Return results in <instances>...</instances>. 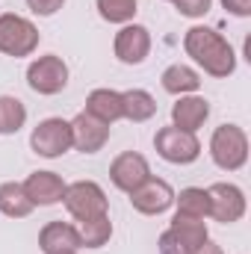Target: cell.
Segmentation results:
<instances>
[{
    "mask_svg": "<svg viewBox=\"0 0 251 254\" xmlns=\"http://www.w3.org/2000/svg\"><path fill=\"white\" fill-rule=\"evenodd\" d=\"M184 51H187V57H192V63L201 65L204 74H210V77L225 80L237 71V54H234L231 42L222 33H216L213 27H201V24L189 27L187 36H184Z\"/></svg>",
    "mask_w": 251,
    "mask_h": 254,
    "instance_id": "6da1fadb",
    "label": "cell"
},
{
    "mask_svg": "<svg viewBox=\"0 0 251 254\" xmlns=\"http://www.w3.org/2000/svg\"><path fill=\"white\" fill-rule=\"evenodd\" d=\"M210 157L222 172H240L249 163V133L240 125H219L210 136Z\"/></svg>",
    "mask_w": 251,
    "mask_h": 254,
    "instance_id": "7a4b0ae2",
    "label": "cell"
},
{
    "mask_svg": "<svg viewBox=\"0 0 251 254\" xmlns=\"http://www.w3.org/2000/svg\"><path fill=\"white\" fill-rule=\"evenodd\" d=\"M63 204L74 222H86V219L110 213V198L95 181H74V184H68L63 195Z\"/></svg>",
    "mask_w": 251,
    "mask_h": 254,
    "instance_id": "3957f363",
    "label": "cell"
},
{
    "mask_svg": "<svg viewBox=\"0 0 251 254\" xmlns=\"http://www.w3.org/2000/svg\"><path fill=\"white\" fill-rule=\"evenodd\" d=\"M39 48V30L33 21H27L24 15H0V54L6 57H30Z\"/></svg>",
    "mask_w": 251,
    "mask_h": 254,
    "instance_id": "277c9868",
    "label": "cell"
},
{
    "mask_svg": "<svg viewBox=\"0 0 251 254\" xmlns=\"http://www.w3.org/2000/svg\"><path fill=\"white\" fill-rule=\"evenodd\" d=\"M154 148L157 154L172 163V166H189L201 157V142L195 133H187L181 127L169 125V127H160L157 136H154Z\"/></svg>",
    "mask_w": 251,
    "mask_h": 254,
    "instance_id": "5b68a950",
    "label": "cell"
},
{
    "mask_svg": "<svg viewBox=\"0 0 251 254\" xmlns=\"http://www.w3.org/2000/svg\"><path fill=\"white\" fill-rule=\"evenodd\" d=\"M30 148L39 157H45V160H57V157L68 154L74 148V142H71V122H65V119H45V122H39L33 127V133H30Z\"/></svg>",
    "mask_w": 251,
    "mask_h": 254,
    "instance_id": "8992f818",
    "label": "cell"
},
{
    "mask_svg": "<svg viewBox=\"0 0 251 254\" xmlns=\"http://www.w3.org/2000/svg\"><path fill=\"white\" fill-rule=\"evenodd\" d=\"M27 86L39 95H60L68 86V65L57 54H45L27 68Z\"/></svg>",
    "mask_w": 251,
    "mask_h": 254,
    "instance_id": "52a82bcc",
    "label": "cell"
},
{
    "mask_svg": "<svg viewBox=\"0 0 251 254\" xmlns=\"http://www.w3.org/2000/svg\"><path fill=\"white\" fill-rule=\"evenodd\" d=\"M210 195V219L222 222V225H234L246 216V192L237 184H213L207 187Z\"/></svg>",
    "mask_w": 251,
    "mask_h": 254,
    "instance_id": "ba28073f",
    "label": "cell"
},
{
    "mask_svg": "<svg viewBox=\"0 0 251 254\" xmlns=\"http://www.w3.org/2000/svg\"><path fill=\"white\" fill-rule=\"evenodd\" d=\"M130 204L142 216H163L169 207H175V190H172L169 181L151 175L142 187H136L130 192Z\"/></svg>",
    "mask_w": 251,
    "mask_h": 254,
    "instance_id": "9c48e42d",
    "label": "cell"
},
{
    "mask_svg": "<svg viewBox=\"0 0 251 254\" xmlns=\"http://www.w3.org/2000/svg\"><path fill=\"white\" fill-rule=\"evenodd\" d=\"M148 178H151V166H148V160L139 151H125V154H119L110 163V181H113V187L127 192V195L136 187H142Z\"/></svg>",
    "mask_w": 251,
    "mask_h": 254,
    "instance_id": "30bf717a",
    "label": "cell"
},
{
    "mask_svg": "<svg viewBox=\"0 0 251 254\" xmlns=\"http://www.w3.org/2000/svg\"><path fill=\"white\" fill-rule=\"evenodd\" d=\"M113 51H116L119 63L142 65L148 60V54H151V33H148V27H142V24H125L116 33Z\"/></svg>",
    "mask_w": 251,
    "mask_h": 254,
    "instance_id": "8fae6325",
    "label": "cell"
},
{
    "mask_svg": "<svg viewBox=\"0 0 251 254\" xmlns=\"http://www.w3.org/2000/svg\"><path fill=\"white\" fill-rule=\"evenodd\" d=\"M71 142L80 154H98L110 142V125L92 119L89 113H77L71 119Z\"/></svg>",
    "mask_w": 251,
    "mask_h": 254,
    "instance_id": "7c38bea8",
    "label": "cell"
},
{
    "mask_svg": "<svg viewBox=\"0 0 251 254\" xmlns=\"http://www.w3.org/2000/svg\"><path fill=\"white\" fill-rule=\"evenodd\" d=\"M65 184L57 172H33L27 181H24V192L27 198L36 204V207H51V204H60L65 195Z\"/></svg>",
    "mask_w": 251,
    "mask_h": 254,
    "instance_id": "4fadbf2b",
    "label": "cell"
},
{
    "mask_svg": "<svg viewBox=\"0 0 251 254\" xmlns=\"http://www.w3.org/2000/svg\"><path fill=\"white\" fill-rule=\"evenodd\" d=\"M39 249L45 254H65V252H80V234L77 225L71 222H48L39 231Z\"/></svg>",
    "mask_w": 251,
    "mask_h": 254,
    "instance_id": "5bb4252c",
    "label": "cell"
},
{
    "mask_svg": "<svg viewBox=\"0 0 251 254\" xmlns=\"http://www.w3.org/2000/svg\"><path fill=\"white\" fill-rule=\"evenodd\" d=\"M207 119H210V101L201 95H184L172 107V125L187 133H198Z\"/></svg>",
    "mask_w": 251,
    "mask_h": 254,
    "instance_id": "9a60e30c",
    "label": "cell"
},
{
    "mask_svg": "<svg viewBox=\"0 0 251 254\" xmlns=\"http://www.w3.org/2000/svg\"><path fill=\"white\" fill-rule=\"evenodd\" d=\"M92 119L104 122V125H116L119 119H125V104H122V92L116 89H92L86 98V110Z\"/></svg>",
    "mask_w": 251,
    "mask_h": 254,
    "instance_id": "2e32d148",
    "label": "cell"
},
{
    "mask_svg": "<svg viewBox=\"0 0 251 254\" xmlns=\"http://www.w3.org/2000/svg\"><path fill=\"white\" fill-rule=\"evenodd\" d=\"M166 231H169L181 246H187L192 254L210 240V234H207V222H204V219H192V216H181V213L172 216V222H169Z\"/></svg>",
    "mask_w": 251,
    "mask_h": 254,
    "instance_id": "e0dca14e",
    "label": "cell"
},
{
    "mask_svg": "<svg viewBox=\"0 0 251 254\" xmlns=\"http://www.w3.org/2000/svg\"><path fill=\"white\" fill-rule=\"evenodd\" d=\"M163 89L175 98H184V95H195L201 89V74L192 68V65H184V63H175L169 65L160 77Z\"/></svg>",
    "mask_w": 251,
    "mask_h": 254,
    "instance_id": "ac0fdd59",
    "label": "cell"
},
{
    "mask_svg": "<svg viewBox=\"0 0 251 254\" xmlns=\"http://www.w3.org/2000/svg\"><path fill=\"white\" fill-rule=\"evenodd\" d=\"M33 210H36V204L27 198L24 184H15V181L0 184V213L3 216H9V219H27Z\"/></svg>",
    "mask_w": 251,
    "mask_h": 254,
    "instance_id": "d6986e66",
    "label": "cell"
},
{
    "mask_svg": "<svg viewBox=\"0 0 251 254\" xmlns=\"http://www.w3.org/2000/svg\"><path fill=\"white\" fill-rule=\"evenodd\" d=\"M122 104H125V119L133 122V125L151 122L157 116V101L145 89H127V92H122Z\"/></svg>",
    "mask_w": 251,
    "mask_h": 254,
    "instance_id": "ffe728a7",
    "label": "cell"
},
{
    "mask_svg": "<svg viewBox=\"0 0 251 254\" xmlns=\"http://www.w3.org/2000/svg\"><path fill=\"white\" fill-rule=\"evenodd\" d=\"M77 234H80V246L83 249H104L113 237V222L110 213L107 216H95L86 222H77Z\"/></svg>",
    "mask_w": 251,
    "mask_h": 254,
    "instance_id": "44dd1931",
    "label": "cell"
},
{
    "mask_svg": "<svg viewBox=\"0 0 251 254\" xmlns=\"http://www.w3.org/2000/svg\"><path fill=\"white\" fill-rule=\"evenodd\" d=\"M175 207L181 216L192 219H210V195L204 187H187V190L175 192Z\"/></svg>",
    "mask_w": 251,
    "mask_h": 254,
    "instance_id": "7402d4cb",
    "label": "cell"
},
{
    "mask_svg": "<svg viewBox=\"0 0 251 254\" xmlns=\"http://www.w3.org/2000/svg\"><path fill=\"white\" fill-rule=\"evenodd\" d=\"M24 125H27L24 101H18L12 95H0V133L3 136H15Z\"/></svg>",
    "mask_w": 251,
    "mask_h": 254,
    "instance_id": "603a6c76",
    "label": "cell"
},
{
    "mask_svg": "<svg viewBox=\"0 0 251 254\" xmlns=\"http://www.w3.org/2000/svg\"><path fill=\"white\" fill-rule=\"evenodd\" d=\"M98 15L110 24H133L136 18V0H98Z\"/></svg>",
    "mask_w": 251,
    "mask_h": 254,
    "instance_id": "cb8c5ba5",
    "label": "cell"
},
{
    "mask_svg": "<svg viewBox=\"0 0 251 254\" xmlns=\"http://www.w3.org/2000/svg\"><path fill=\"white\" fill-rule=\"evenodd\" d=\"M172 3L187 18H204L210 12V6H213V0H172Z\"/></svg>",
    "mask_w": 251,
    "mask_h": 254,
    "instance_id": "d4e9b609",
    "label": "cell"
},
{
    "mask_svg": "<svg viewBox=\"0 0 251 254\" xmlns=\"http://www.w3.org/2000/svg\"><path fill=\"white\" fill-rule=\"evenodd\" d=\"M27 6H30V12H36L42 18H51L65 6V0H27Z\"/></svg>",
    "mask_w": 251,
    "mask_h": 254,
    "instance_id": "484cf974",
    "label": "cell"
},
{
    "mask_svg": "<svg viewBox=\"0 0 251 254\" xmlns=\"http://www.w3.org/2000/svg\"><path fill=\"white\" fill-rule=\"evenodd\" d=\"M157 249H160V254H192L187 246H181V243H178V240H175L169 231H163V234H160V240H157Z\"/></svg>",
    "mask_w": 251,
    "mask_h": 254,
    "instance_id": "4316f807",
    "label": "cell"
},
{
    "mask_svg": "<svg viewBox=\"0 0 251 254\" xmlns=\"http://www.w3.org/2000/svg\"><path fill=\"white\" fill-rule=\"evenodd\" d=\"M222 6L237 18H249L251 15V0H222Z\"/></svg>",
    "mask_w": 251,
    "mask_h": 254,
    "instance_id": "83f0119b",
    "label": "cell"
},
{
    "mask_svg": "<svg viewBox=\"0 0 251 254\" xmlns=\"http://www.w3.org/2000/svg\"><path fill=\"white\" fill-rule=\"evenodd\" d=\"M195 254H225V252H222V246H216L213 240H207V243H204V246H201Z\"/></svg>",
    "mask_w": 251,
    "mask_h": 254,
    "instance_id": "f1b7e54d",
    "label": "cell"
},
{
    "mask_svg": "<svg viewBox=\"0 0 251 254\" xmlns=\"http://www.w3.org/2000/svg\"><path fill=\"white\" fill-rule=\"evenodd\" d=\"M65 254H77V252H65Z\"/></svg>",
    "mask_w": 251,
    "mask_h": 254,
    "instance_id": "f546056e",
    "label": "cell"
},
{
    "mask_svg": "<svg viewBox=\"0 0 251 254\" xmlns=\"http://www.w3.org/2000/svg\"><path fill=\"white\" fill-rule=\"evenodd\" d=\"M166 3H172V0H166Z\"/></svg>",
    "mask_w": 251,
    "mask_h": 254,
    "instance_id": "4dcf8cb0",
    "label": "cell"
}]
</instances>
